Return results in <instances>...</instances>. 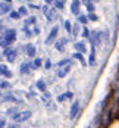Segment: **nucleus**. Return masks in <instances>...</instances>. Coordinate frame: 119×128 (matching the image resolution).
<instances>
[{
    "label": "nucleus",
    "instance_id": "1",
    "mask_svg": "<svg viewBox=\"0 0 119 128\" xmlns=\"http://www.w3.org/2000/svg\"><path fill=\"white\" fill-rule=\"evenodd\" d=\"M32 115L31 114V110H24V112H18L16 115H13V122H16V124H21V122H24V121H26L29 116Z\"/></svg>",
    "mask_w": 119,
    "mask_h": 128
},
{
    "label": "nucleus",
    "instance_id": "2",
    "mask_svg": "<svg viewBox=\"0 0 119 128\" xmlns=\"http://www.w3.org/2000/svg\"><path fill=\"white\" fill-rule=\"evenodd\" d=\"M79 115V102L75 100L71 106V110H69V119H75Z\"/></svg>",
    "mask_w": 119,
    "mask_h": 128
},
{
    "label": "nucleus",
    "instance_id": "3",
    "mask_svg": "<svg viewBox=\"0 0 119 128\" xmlns=\"http://www.w3.org/2000/svg\"><path fill=\"white\" fill-rule=\"evenodd\" d=\"M4 40H6L7 43H10V44H12L13 41L16 40V30H13V28L6 30V31H4Z\"/></svg>",
    "mask_w": 119,
    "mask_h": 128
},
{
    "label": "nucleus",
    "instance_id": "4",
    "mask_svg": "<svg viewBox=\"0 0 119 128\" xmlns=\"http://www.w3.org/2000/svg\"><path fill=\"white\" fill-rule=\"evenodd\" d=\"M57 32H59V26L54 25L52 28V31H50V34H49V37L46 38V44H50V43H53V41L56 40V37H57Z\"/></svg>",
    "mask_w": 119,
    "mask_h": 128
},
{
    "label": "nucleus",
    "instance_id": "5",
    "mask_svg": "<svg viewBox=\"0 0 119 128\" xmlns=\"http://www.w3.org/2000/svg\"><path fill=\"white\" fill-rule=\"evenodd\" d=\"M102 127V114H97V115L93 118V121L88 124V128H100Z\"/></svg>",
    "mask_w": 119,
    "mask_h": 128
},
{
    "label": "nucleus",
    "instance_id": "6",
    "mask_svg": "<svg viewBox=\"0 0 119 128\" xmlns=\"http://www.w3.org/2000/svg\"><path fill=\"white\" fill-rule=\"evenodd\" d=\"M79 6H81L79 0H72V3H71V12L74 13V15H77V16H79Z\"/></svg>",
    "mask_w": 119,
    "mask_h": 128
},
{
    "label": "nucleus",
    "instance_id": "7",
    "mask_svg": "<svg viewBox=\"0 0 119 128\" xmlns=\"http://www.w3.org/2000/svg\"><path fill=\"white\" fill-rule=\"evenodd\" d=\"M72 58H74V59H77V60H79V64L82 65V66H87V60H85V58H84V54H82V53L75 52V53L72 54Z\"/></svg>",
    "mask_w": 119,
    "mask_h": 128
},
{
    "label": "nucleus",
    "instance_id": "8",
    "mask_svg": "<svg viewBox=\"0 0 119 128\" xmlns=\"http://www.w3.org/2000/svg\"><path fill=\"white\" fill-rule=\"evenodd\" d=\"M69 72H71V65H66V66H63V68H60V69H59L57 77H59V78H65Z\"/></svg>",
    "mask_w": 119,
    "mask_h": 128
},
{
    "label": "nucleus",
    "instance_id": "9",
    "mask_svg": "<svg viewBox=\"0 0 119 128\" xmlns=\"http://www.w3.org/2000/svg\"><path fill=\"white\" fill-rule=\"evenodd\" d=\"M66 43H68V38H60V40H57L56 43H54V47H56V50H59V52H63L65 50V46Z\"/></svg>",
    "mask_w": 119,
    "mask_h": 128
},
{
    "label": "nucleus",
    "instance_id": "10",
    "mask_svg": "<svg viewBox=\"0 0 119 128\" xmlns=\"http://www.w3.org/2000/svg\"><path fill=\"white\" fill-rule=\"evenodd\" d=\"M88 65L94 66L96 65V47L91 46V52H90V56H88Z\"/></svg>",
    "mask_w": 119,
    "mask_h": 128
},
{
    "label": "nucleus",
    "instance_id": "11",
    "mask_svg": "<svg viewBox=\"0 0 119 128\" xmlns=\"http://www.w3.org/2000/svg\"><path fill=\"white\" fill-rule=\"evenodd\" d=\"M0 71H1V75L4 78H12V72L9 71V68L6 65H0Z\"/></svg>",
    "mask_w": 119,
    "mask_h": 128
},
{
    "label": "nucleus",
    "instance_id": "12",
    "mask_svg": "<svg viewBox=\"0 0 119 128\" xmlns=\"http://www.w3.org/2000/svg\"><path fill=\"white\" fill-rule=\"evenodd\" d=\"M9 10H10V3L1 2V3H0V15H3V13H7Z\"/></svg>",
    "mask_w": 119,
    "mask_h": 128
},
{
    "label": "nucleus",
    "instance_id": "13",
    "mask_svg": "<svg viewBox=\"0 0 119 128\" xmlns=\"http://www.w3.org/2000/svg\"><path fill=\"white\" fill-rule=\"evenodd\" d=\"M75 52H79V53H85L87 52V47H85V43L79 41V43H75Z\"/></svg>",
    "mask_w": 119,
    "mask_h": 128
},
{
    "label": "nucleus",
    "instance_id": "14",
    "mask_svg": "<svg viewBox=\"0 0 119 128\" xmlns=\"http://www.w3.org/2000/svg\"><path fill=\"white\" fill-rule=\"evenodd\" d=\"M16 56H18V52L10 49V52H9V53H7L4 58L7 59V62H10V64H12V62H15V58H16Z\"/></svg>",
    "mask_w": 119,
    "mask_h": 128
},
{
    "label": "nucleus",
    "instance_id": "15",
    "mask_svg": "<svg viewBox=\"0 0 119 128\" xmlns=\"http://www.w3.org/2000/svg\"><path fill=\"white\" fill-rule=\"evenodd\" d=\"M26 54H28V58L35 56V46L34 44H26Z\"/></svg>",
    "mask_w": 119,
    "mask_h": 128
},
{
    "label": "nucleus",
    "instance_id": "16",
    "mask_svg": "<svg viewBox=\"0 0 119 128\" xmlns=\"http://www.w3.org/2000/svg\"><path fill=\"white\" fill-rule=\"evenodd\" d=\"M35 86H37V88L41 91V93H44V91H47V86H46V82L43 81V80H38L37 82H35Z\"/></svg>",
    "mask_w": 119,
    "mask_h": 128
},
{
    "label": "nucleus",
    "instance_id": "17",
    "mask_svg": "<svg viewBox=\"0 0 119 128\" xmlns=\"http://www.w3.org/2000/svg\"><path fill=\"white\" fill-rule=\"evenodd\" d=\"M46 16H47L49 21H53V19L57 16V15H56V9H54V8H52V9L49 8V10H47V13H46Z\"/></svg>",
    "mask_w": 119,
    "mask_h": 128
},
{
    "label": "nucleus",
    "instance_id": "18",
    "mask_svg": "<svg viewBox=\"0 0 119 128\" xmlns=\"http://www.w3.org/2000/svg\"><path fill=\"white\" fill-rule=\"evenodd\" d=\"M16 100H18V99H16L15 96H12L10 93H7V94H4V96L1 97V102H15V103H16Z\"/></svg>",
    "mask_w": 119,
    "mask_h": 128
},
{
    "label": "nucleus",
    "instance_id": "19",
    "mask_svg": "<svg viewBox=\"0 0 119 128\" xmlns=\"http://www.w3.org/2000/svg\"><path fill=\"white\" fill-rule=\"evenodd\" d=\"M90 21H88V16L87 15H79L78 16V24L81 25H85V24H88Z\"/></svg>",
    "mask_w": 119,
    "mask_h": 128
},
{
    "label": "nucleus",
    "instance_id": "20",
    "mask_svg": "<svg viewBox=\"0 0 119 128\" xmlns=\"http://www.w3.org/2000/svg\"><path fill=\"white\" fill-rule=\"evenodd\" d=\"M66 65H71V59H69V58H65V59H62V60L57 62V66H59V68H63Z\"/></svg>",
    "mask_w": 119,
    "mask_h": 128
},
{
    "label": "nucleus",
    "instance_id": "21",
    "mask_svg": "<svg viewBox=\"0 0 119 128\" xmlns=\"http://www.w3.org/2000/svg\"><path fill=\"white\" fill-rule=\"evenodd\" d=\"M81 36H82L84 38H90V36H91V31H90L87 26H84V28H82V31H81Z\"/></svg>",
    "mask_w": 119,
    "mask_h": 128
},
{
    "label": "nucleus",
    "instance_id": "22",
    "mask_svg": "<svg viewBox=\"0 0 119 128\" xmlns=\"http://www.w3.org/2000/svg\"><path fill=\"white\" fill-rule=\"evenodd\" d=\"M54 8L56 9H63L65 8V0H54Z\"/></svg>",
    "mask_w": 119,
    "mask_h": 128
},
{
    "label": "nucleus",
    "instance_id": "23",
    "mask_svg": "<svg viewBox=\"0 0 119 128\" xmlns=\"http://www.w3.org/2000/svg\"><path fill=\"white\" fill-rule=\"evenodd\" d=\"M16 114H18V108H16V106L9 108V109L6 110V115H7V116H13V115H16Z\"/></svg>",
    "mask_w": 119,
    "mask_h": 128
},
{
    "label": "nucleus",
    "instance_id": "24",
    "mask_svg": "<svg viewBox=\"0 0 119 128\" xmlns=\"http://www.w3.org/2000/svg\"><path fill=\"white\" fill-rule=\"evenodd\" d=\"M29 68H31V64H22L21 65V74H28Z\"/></svg>",
    "mask_w": 119,
    "mask_h": 128
},
{
    "label": "nucleus",
    "instance_id": "25",
    "mask_svg": "<svg viewBox=\"0 0 119 128\" xmlns=\"http://www.w3.org/2000/svg\"><path fill=\"white\" fill-rule=\"evenodd\" d=\"M40 66H41V59H40V58H35L34 62L31 64V68H32V69H37V68H40Z\"/></svg>",
    "mask_w": 119,
    "mask_h": 128
},
{
    "label": "nucleus",
    "instance_id": "26",
    "mask_svg": "<svg viewBox=\"0 0 119 128\" xmlns=\"http://www.w3.org/2000/svg\"><path fill=\"white\" fill-rule=\"evenodd\" d=\"M85 8H87V12H88V13H94V10H96V6H94V3H93V2L87 3V4H85Z\"/></svg>",
    "mask_w": 119,
    "mask_h": 128
},
{
    "label": "nucleus",
    "instance_id": "27",
    "mask_svg": "<svg viewBox=\"0 0 119 128\" xmlns=\"http://www.w3.org/2000/svg\"><path fill=\"white\" fill-rule=\"evenodd\" d=\"M63 26H65L66 32H69V34L72 32V25H71V22H69V21H65V22H63Z\"/></svg>",
    "mask_w": 119,
    "mask_h": 128
},
{
    "label": "nucleus",
    "instance_id": "28",
    "mask_svg": "<svg viewBox=\"0 0 119 128\" xmlns=\"http://www.w3.org/2000/svg\"><path fill=\"white\" fill-rule=\"evenodd\" d=\"M72 36H78L79 34V24H75V25L72 26V32H71Z\"/></svg>",
    "mask_w": 119,
    "mask_h": 128
},
{
    "label": "nucleus",
    "instance_id": "29",
    "mask_svg": "<svg viewBox=\"0 0 119 128\" xmlns=\"http://www.w3.org/2000/svg\"><path fill=\"white\" fill-rule=\"evenodd\" d=\"M87 16H88V21H93V22H96V21H99V16H97L96 13H88Z\"/></svg>",
    "mask_w": 119,
    "mask_h": 128
},
{
    "label": "nucleus",
    "instance_id": "30",
    "mask_svg": "<svg viewBox=\"0 0 119 128\" xmlns=\"http://www.w3.org/2000/svg\"><path fill=\"white\" fill-rule=\"evenodd\" d=\"M65 100H68V99H66V96H65V93H63V94H59V96H57V102H59V103H63Z\"/></svg>",
    "mask_w": 119,
    "mask_h": 128
},
{
    "label": "nucleus",
    "instance_id": "31",
    "mask_svg": "<svg viewBox=\"0 0 119 128\" xmlns=\"http://www.w3.org/2000/svg\"><path fill=\"white\" fill-rule=\"evenodd\" d=\"M0 46H1L3 49H6V47H9V46H10V43H7L6 40L3 38V40H0Z\"/></svg>",
    "mask_w": 119,
    "mask_h": 128
},
{
    "label": "nucleus",
    "instance_id": "32",
    "mask_svg": "<svg viewBox=\"0 0 119 128\" xmlns=\"http://www.w3.org/2000/svg\"><path fill=\"white\" fill-rule=\"evenodd\" d=\"M0 88H10V84L7 82V81H3V82H0Z\"/></svg>",
    "mask_w": 119,
    "mask_h": 128
},
{
    "label": "nucleus",
    "instance_id": "33",
    "mask_svg": "<svg viewBox=\"0 0 119 128\" xmlns=\"http://www.w3.org/2000/svg\"><path fill=\"white\" fill-rule=\"evenodd\" d=\"M10 18H12V19H19L21 15H19V12H15V10H13V12H10Z\"/></svg>",
    "mask_w": 119,
    "mask_h": 128
},
{
    "label": "nucleus",
    "instance_id": "34",
    "mask_svg": "<svg viewBox=\"0 0 119 128\" xmlns=\"http://www.w3.org/2000/svg\"><path fill=\"white\" fill-rule=\"evenodd\" d=\"M28 13V9H26L25 6H21L19 8V15H26Z\"/></svg>",
    "mask_w": 119,
    "mask_h": 128
},
{
    "label": "nucleus",
    "instance_id": "35",
    "mask_svg": "<svg viewBox=\"0 0 119 128\" xmlns=\"http://www.w3.org/2000/svg\"><path fill=\"white\" fill-rule=\"evenodd\" d=\"M65 96H66V99H68V100L74 99V93H72V91H66V93H65Z\"/></svg>",
    "mask_w": 119,
    "mask_h": 128
},
{
    "label": "nucleus",
    "instance_id": "36",
    "mask_svg": "<svg viewBox=\"0 0 119 128\" xmlns=\"http://www.w3.org/2000/svg\"><path fill=\"white\" fill-rule=\"evenodd\" d=\"M44 68H46V69H50V68H52V60H50V59H47V60H46Z\"/></svg>",
    "mask_w": 119,
    "mask_h": 128
},
{
    "label": "nucleus",
    "instance_id": "37",
    "mask_svg": "<svg viewBox=\"0 0 119 128\" xmlns=\"http://www.w3.org/2000/svg\"><path fill=\"white\" fill-rule=\"evenodd\" d=\"M26 24H35V16H29L26 19Z\"/></svg>",
    "mask_w": 119,
    "mask_h": 128
},
{
    "label": "nucleus",
    "instance_id": "38",
    "mask_svg": "<svg viewBox=\"0 0 119 128\" xmlns=\"http://www.w3.org/2000/svg\"><path fill=\"white\" fill-rule=\"evenodd\" d=\"M41 9H43V13L46 15V13H47V10H49V6H47V4H44V6H43Z\"/></svg>",
    "mask_w": 119,
    "mask_h": 128
},
{
    "label": "nucleus",
    "instance_id": "39",
    "mask_svg": "<svg viewBox=\"0 0 119 128\" xmlns=\"http://www.w3.org/2000/svg\"><path fill=\"white\" fill-rule=\"evenodd\" d=\"M50 96H52V94H50L49 91H44V99H50Z\"/></svg>",
    "mask_w": 119,
    "mask_h": 128
},
{
    "label": "nucleus",
    "instance_id": "40",
    "mask_svg": "<svg viewBox=\"0 0 119 128\" xmlns=\"http://www.w3.org/2000/svg\"><path fill=\"white\" fill-rule=\"evenodd\" d=\"M4 125H6V121L4 119H0V128H3Z\"/></svg>",
    "mask_w": 119,
    "mask_h": 128
},
{
    "label": "nucleus",
    "instance_id": "41",
    "mask_svg": "<svg viewBox=\"0 0 119 128\" xmlns=\"http://www.w3.org/2000/svg\"><path fill=\"white\" fill-rule=\"evenodd\" d=\"M9 128H18V124H16V122H13V124L9 125Z\"/></svg>",
    "mask_w": 119,
    "mask_h": 128
},
{
    "label": "nucleus",
    "instance_id": "42",
    "mask_svg": "<svg viewBox=\"0 0 119 128\" xmlns=\"http://www.w3.org/2000/svg\"><path fill=\"white\" fill-rule=\"evenodd\" d=\"M91 0H79V3H84V4H87V3H90Z\"/></svg>",
    "mask_w": 119,
    "mask_h": 128
},
{
    "label": "nucleus",
    "instance_id": "43",
    "mask_svg": "<svg viewBox=\"0 0 119 128\" xmlns=\"http://www.w3.org/2000/svg\"><path fill=\"white\" fill-rule=\"evenodd\" d=\"M40 32V28L38 26H35V28H34V34H38Z\"/></svg>",
    "mask_w": 119,
    "mask_h": 128
},
{
    "label": "nucleus",
    "instance_id": "44",
    "mask_svg": "<svg viewBox=\"0 0 119 128\" xmlns=\"http://www.w3.org/2000/svg\"><path fill=\"white\" fill-rule=\"evenodd\" d=\"M29 8H31V9H37V10L40 9L38 6H34V4H29Z\"/></svg>",
    "mask_w": 119,
    "mask_h": 128
},
{
    "label": "nucleus",
    "instance_id": "45",
    "mask_svg": "<svg viewBox=\"0 0 119 128\" xmlns=\"http://www.w3.org/2000/svg\"><path fill=\"white\" fill-rule=\"evenodd\" d=\"M46 3H47V4H53V3H54V0H46Z\"/></svg>",
    "mask_w": 119,
    "mask_h": 128
},
{
    "label": "nucleus",
    "instance_id": "46",
    "mask_svg": "<svg viewBox=\"0 0 119 128\" xmlns=\"http://www.w3.org/2000/svg\"><path fill=\"white\" fill-rule=\"evenodd\" d=\"M4 2H6V3H10V2H12V0H4Z\"/></svg>",
    "mask_w": 119,
    "mask_h": 128
},
{
    "label": "nucleus",
    "instance_id": "47",
    "mask_svg": "<svg viewBox=\"0 0 119 128\" xmlns=\"http://www.w3.org/2000/svg\"><path fill=\"white\" fill-rule=\"evenodd\" d=\"M91 2H93V3H94V2H99V0H91Z\"/></svg>",
    "mask_w": 119,
    "mask_h": 128
},
{
    "label": "nucleus",
    "instance_id": "48",
    "mask_svg": "<svg viewBox=\"0 0 119 128\" xmlns=\"http://www.w3.org/2000/svg\"><path fill=\"white\" fill-rule=\"evenodd\" d=\"M0 60H1V54H0Z\"/></svg>",
    "mask_w": 119,
    "mask_h": 128
},
{
    "label": "nucleus",
    "instance_id": "49",
    "mask_svg": "<svg viewBox=\"0 0 119 128\" xmlns=\"http://www.w3.org/2000/svg\"><path fill=\"white\" fill-rule=\"evenodd\" d=\"M0 75H1V71H0Z\"/></svg>",
    "mask_w": 119,
    "mask_h": 128
},
{
    "label": "nucleus",
    "instance_id": "50",
    "mask_svg": "<svg viewBox=\"0 0 119 128\" xmlns=\"http://www.w3.org/2000/svg\"><path fill=\"white\" fill-rule=\"evenodd\" d=\"M0 94H1V93H0ZM0 102H1V99H0Z\"/></svg>",
    "mask_w": 119,
    "mask_h": 128
}]
</instances>
